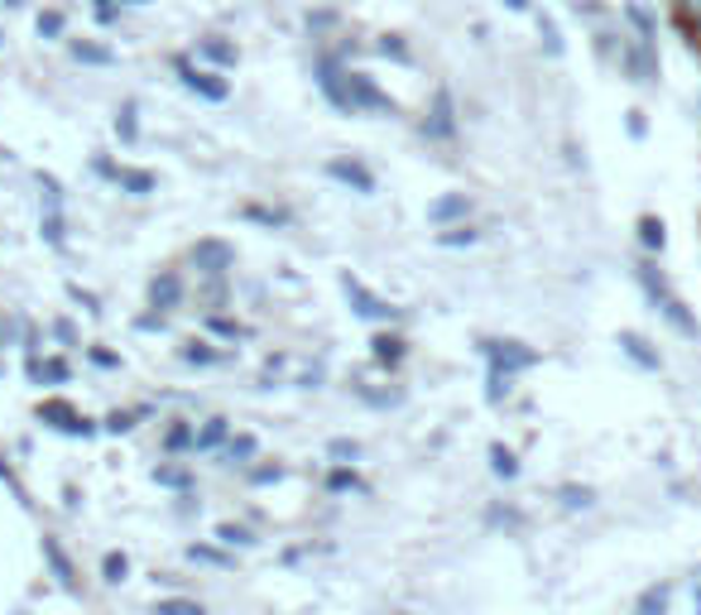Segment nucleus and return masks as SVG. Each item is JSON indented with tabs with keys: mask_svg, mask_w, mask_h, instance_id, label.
Returning <instances> with one entry per match:
<instances>
[{
	"mask_svg": "<svg viewBox=\"0 0 701 615\" xmlns=\"http://www.w3.org/2000/svg\"><path fill=\"white\" fill-rule=\"evenodd\" d=\"M639 284H644V289H649V298L658 304V312H664V318H668L672 327H678L682 337H697V332H701V327H697V318H692V312H687V304H682V298L668 289V279H664V274H658V265H639Z\"/></svg>",
	"mask_w": 701,
	"mask_h": 615,
	"instance_id": "1",
	"label": "nucleus"
},
{
	"mask_svg": "<svg viewBox=\"0 0 701 615\" xmlns=\"http://www.w3.org/2000/svg\"><path fill=\"white\" fill-rule=\"evenodd\" d=\"M337 111H394V97L375 87V77L365 73H341V107Z\"/></svg>",
	"mask_w": 701,
	"mask_h": 615,
	"instance_id": "2",
	"label": "nucleus"
},
{
	"mask_svg": "<svg viewBox=\"0 0 701 615\" xmlns=\"http://www.w3.org/2000/svg\"><path fill=\"white\" fill-rule=\"evenodd\" d=\"M341 289H347V298H351V308H355V318H365V322H394L399 318V308L394 304H385L380 294H370L355 274H341Z\"/></svg>",
	"mask_w": 701,
	"mask_h": 615,
	"instance_id": "3",
	"label": "nucleus"
},
{
	"mask_svg": "<svg viewBox=\"0 0 701 615\" xmlns=\"http://www.w3.org/2000/svg\"><path fill=\"white\" fill-rule=\"evenodd\" d=\"M39 424H48L53 433H68V438H91V424L73 409L68 399H44V404H39Z\"/></svg>",
	"mask_w": 701,
	"mask_h": 615,
	"instance_id": "4",
	"label": "nucleus"
},
{
	"mask_svg": "<svg viewBox=\"0 0 701 615\" xmlns=\"http://www.w3.org/2000/svg\"><path fill=\"white\" fill-rule=\"evenodd\" d=\"M620 63H625L629 83H654V77H658L654 39H625V44H620Z\"/></svg>",
	"mask_w": 701,
	"mask_h": 615,
	"instance_id": "5",
	"label": "nucleus"
},
{
	"mask_svg": "<svg viewBox=\"0 0 701 615\" xmlns=\"http://www.w3.org/2000/svg\"><path fill=\"white\" fill-rule=\"evenodd\" d=\"M485 361H491L495 375H514V371L538 365V351H528L524 342H485Z\"/></svg>",
	"mask_w": 701,
	"mask_h": 615,
	"instance_id": "6",
	"label": "nucleus"
},
{
	"mask_svg": "<svg viewBox=\"0 0 701 615\" xmlns=\"http://www.w3.org/2000/svg\"><path fill=\"white\" fill-rule=\"evenodd\" d=\"M174 73H178V83L197 91V97H207V101H227V83H221L217 73H207V68H197L193 58H174Z\"/></svg>",
	"mask_w": 701,
	"mask_h": 615,
	"instance_id": "7",
	"label": "nucleus"
},
{
	"mask_svg": "<svg viewBox=\"0 0 701 615\" xmlns=\"http://www.w3.org/2000/svg\"><path fill=\"white\" fill-rule=\"evenodd\" d=\"M193 265L202 270V274H211V279H221L231 265H236V251L227 241H197L193 245Z\"/></svg>",
	"mask_w": 701,
	"mask_h": 615,
	"instance_id": "8",
	"label": "nucleus"
},
{
	"mask_svg": "<svg viewBox=\"0 0 701 615\" xmlns=\"http://www.w3.org/2000/svg\"><path fill=\"white\" fill-rule=\"evenodd\" d=\"M327 174H332L337 183H347V188H355V193H375V174H370L365 164H355V160H332V164H327Z\"/></svg>",
	"mask_w": 701,
	"mask_h": 615,
	"instance_id": "9",
	"label": "nucleus"
},
{
	"mask_svg": "<svg viewBox=\"0 0 701 615\" xmlns=\"http://www.w3.org/2000/svg\"><path fill=\"white\" fill-rule=\"evenodd\" d=\"M178 298H183V279L174 270H158L150 279V308H178Z\"/></svg>",
	"mask_w": 701,
	"mask_h": 615,
	"instance_id": "10",
	"label": "nucleus"
},
{
	"mask_svg": "<svg viewBox=\"0 0 701 615\" xmlns=\"http://www.w3.org/2000/svg\"><path fill=\"white\" fill-rule=\"evenodd\" d=\"M471 212V198L467 193H447V198H438L428 207V221L432 227H447V221H457V217H467Z\"/></svg>",
	"mask_w": 701,
	"mask_h": 615,
	"instance_id": "11",
	"label": "nucleus"
},
{
	"mask_svg": "<svg viewBox=\"0 0 701 615\" xmlns=\"http://www.w3.org/2000/svg\"><path fill=\"white\" fill-rule=\"evenodd\" d=\"M44 558H48V568H53V578L68 586V592H77V568H73V558L63 553L58 539H44Z\"/></svg>",
	"mask_w": 701,
	"mask_h": 615,
	"instance_id": "12",
	"label": "nucleus"
},
{
	"mask_svg": "<svg viewBox=\"0 0 701 615\" xmlns=\"http://www.w3.org/2000/svg\"><path fill=\"white\" fill-rule=\"evenodd\" d=\"M432 140H452L457 135V121H452V97L447 91H438V101H432V121L423 125Z\"/></svg>",
	"mask_w": 701,
	"mask_h": 615,
	"instance_id": "13",
	"label": "nucleus"
},
{
	"mask_svg": "<svg viewBox=\"0 0 701 615\" xmlns=\"http://www.w3.org/2000/svg\"><path fill=\"white\" fill-rule=\"evenodd\" d=\"M620 351H625L634 365H644V371H658V365H664V356H658V351H649V342H644L639 332H620Z\"/></svg>",
	"mask_w": 701,
	"mask_h": 615,
	"instance_id": "14",
	"label": "nucleus"
},
{
	"mask_svg": "<svg viewBox=\"0 0 701 615\" xmlns=\"http://www.w3.org/2000/svg\"><path fill=\"white\" fill-rule=\"evenodd\" d=\"M404 347H408L404 337H390V332H380L375 342H370V356H375V365H399V361L408 356Z\"/></svg>",
	"mask_w": 701,
	"mask_h": 615,
	"instance_id": "15",
	"label": "nucleus"
},
{
	"mask_svg": "<svg viewBox=\"0 0 701 615\" xmlns=\"http://www.w3.org/2000/svg\"><path fill=\"white\" fill-rule=\"evenodd\" d=\"M116 183H121L130 198H150L154 193V174H144V168H116Z\"/></svg>",
	"mask_w": 701,
	"mask_h": 615,
	"instance_id": "16",
	"label": "nucleus"
},
{
	"mask_svg": "<svg viewBox=\"0 0 701 615\" xmlns=\"http://www.w3.org/2000/svg\"><path fill=\"white\" fill-rule=\"evenodd\" d=\"M227 433H231V418H207L202 433H197V442H193V452H211Z\"/></svg>",
	"mask_w": 701,
	"mask_h": 615,
	"instance_id": "17",
	"label": "nucleus"
},
{
	"mask_svg": "<svg viewBox=\"0 0 701 615\" xmlns=\"http://www.w3.org/2000/svg\"><path fill=\"white\" fill-rule=\"evenodd\" d=\"M639 241H644V251H664V245H668V227L658 217H639Z\"/></svg>",
	"mask_w": 701,
	"mask_h": 615,
	"instance_id": "18",
	"label": "nucleus"
},
{
	"mask_svg": "<svg viewBox=\"0 0 701 615\" xmlns=\"http://www.w3.org/2000/svg\"><path fill=\"white\" fill-rule=\"evenodd\" d=\"M154 615H207L202 601H188V596H164L154 601Z\"/></svg>",
	"mask_w": 701,
	"mask_h": 615,
	"instance_id": "19",
	"label": "nucleus"
},
{
	"mask_svg": "<svg viewBox=\"0 0 701 615\" xmlns=\"http://www.w3.org/2000/svg\"><path fill=\"white\" fill-rule=\"evenodd\" d=\"M634 615H668V586L664 582L649 586V592L639 596V606H634Z\"/></svg>",
	"mask_w": 701,
	"mask_h": 615,
	"instance_id": "20",
	"label": "nucleus"
},
{
	"mask_svg": "<svg viewBox=\"0 0 701 615\" xmlns=\"http://www.w3.org/2000/svg\"><path fill=\"white\" fill-rule=\"evenodd\" d=\"M491 466H495V476H505V481L519 476V457H514L505 442H495V448H491Z\"/></svg>",
	"mask_w": 701,
	"mask_h": 615,
	"instance_id": "21",
	"label": "nucleus"
},
{
	"mask_svg": "<svg viewBox=\"0 0 701 615\" xmlns=\"http://www.w3.org/2000/svg\"><path fill=\"white\" fill-rule=\"evenodd\" d=\"M101 578L111 582V586H121V582L130 578V558H125V553H106V558H101Z\"/></svg>",
	"mask_w": 701,
	"mask_h": 615,
	"instance_id": "22",
	"label": "nucleus"
},
{
	"mask_svg": "<svg viewBox=\"0 0 701 615\" xmlns=\"http://www.w3.org/2000/svg\"><path fill=\"white\" fill-rule=\"evenodd\" d=\"M73 58H77V63H97V68H106V63H116L111 48H101V44H83V39L73 44Z\"/></svg>",
	"mask_w": 701,
	"mask_h": 615,
	"instance_id": "23",
	"label": "nucleus"
},
{
	"mask_svg": "<svg viewBox=\"0 0 701 615\" xmlns=\"http://www.w3.org/2000/svg\"><path fill=\"white\" fill-rule=\"evenodd\" d=\"M116 135H121L125 145H130V140L140 135V121H135V101H125V107L116 111Z\"/></svg>",
	"mask_w": 701,
	"mask_h": 615,
	"instance_id": "24",
	"label": "nucleus"
},
{
	"mask_svg": "<svg viewBox=\"0 0 701 615\" xmlns=\"http://www.w3.org/2000/svg\"><path fill=\"white\" fill-rule=\"evenodd\" d=\"M255 452H260L255 433H241V438H231V448H227V457H231L236 466H245V462H250V457H255Z\"/></svg>",
	"mask_w": 701,
	"mask_h": 615,
	"instance_id": "25",
	"label": "nucleus"
},
{
	"mask_svg": "<svg viewBox=\"0 0 701 615\" xmlns=\"http://www.w3.org/2000/svg\"><path fill=\"white\" fill-rule=\"evenodd\" d=\"M197 442V428H188V424H178V428H168V438H164V448L168 452H188Z\"/></svg>",
	"mask_w": 701,
	"mask_h": 615,
	"instance_id": "26",
	"label": "nucleus"
},
{
	"mask_svg": "<svg viewBox=\"0 0 701 615\" xmlns=\"http://www.w3.org/2000/svg\"><path fill=\"white\" fill-rule=\"evenodd\" d=\"M183 361H188V365H217L221 351H211L207 342H188V347H183Z\"/></svg>",
	"mask_w": 701,
	"mask_h": 615,
	"instance_id": "27",
	"label": "nucleus"
},
{
	"mask_svg": "<svg viewBox=\"0 0 701 615\" xmlns=\"http://www.w3.org/2000/svg\"><path fill=\"white\" fill-rule=\"evenodd\" d=\"M217 539L227 543V548H250L255 539H250V529L245 525H217Z\"/></svg>",
	"mask_w": 701,
	"mask_h": 615,
	"instance_id": "28",
	"label": "nucleus"
},
{
	"mask_svg": "<svg viewBox=\"0 0 701 615\" xmlns=\"http://www.w3.org/2000/svg\"><path fill=\"white\" fill-rule=\"evenodd\" d=\"M154 481H158V486H174V491H188L193 486L188 471H174V466H154Z\"/></svg>",
	"mask_w": 701,
	"mask_h": 615,
	"instance_id": "29",
	"label": "nucleus"
},
{
	"mask_svg": "<svg viewBox=\"0 0 701 615\" xmlns=\"http://www.w3.org/2000/svg\"><path fill=\"white\" fill-rule=\"evenodd\" d=\"M625 15H629V24L639 30V39H654V15L644 6H625Z\"/></svg>",
	"mask_w": 701,
	"mask_h": 615,
	"instance_id": "30",
	"label": "nucleus"
},
{
	"mask_svg": "<svg viewBox=\"0 0 701 615\" xmlns=\"http://www.w3.org/2000/svg\"><path fill=\"white\" fill-rule=\"evenodd\" d=\"M202 58H211V63H236V48L221 44V39H207V44H202Z\"/></svg>",
	"mask_w": 701,
	"mask_h": 615,
	"instance_id": "31",
	"label": "nucleus"
},
{
	"mask_svg": "<svg viewBox=\"0 0 701 615\" xmlns=\"http://www.w3.org/2000/svg\"><path fill=\"white\" fill-rule=\"evenodd\" d=\"M475 241V231L471 227H452V231H442L438 235V245H447V251H457V245H471Z\"/></svg>",
	"mask_w": 701,
	"mask_h": 615,
	"instance_id": "32",
	"label": "nucleus"
},
{
	"mask_svg": "<svg viewBox=\"0 0 701 615\" xmlns=\"http://www.w3.org/2000/svg\"><path fill=\"white\" fill-rule=\"evenodd\" d=\"M39 34H44V39H58V34H63V10H44V15H39Z\"/></svg>",
	"mask_w": 701,
	"mask_h": 615,
	"instance_id": "33",
	"label": "nucleus"
},
{
	"mask_svg": "<svg viewBox=\"0 0 701 615\" xmlns=\"http://www.w3.org/2000/svg\"><path fill=\"white\" fill-rule=\"evenodd\" d=\"M361 481H355V471H347V466H337L332 476H327V491H355Z\"/></svg>",
	"mask_w": 701,
	"mask_h": 615,
	"instance_id": "34",
	"label": "nucleus"
},
{
	"mask_svg": "<svg viewBox=\"0 0 701 615\" xmlns=\"http://www.w3.org/2000/svg\"><path fill=\"white\" fill-rule=\"evenodd\" d=\"M678 20L687 24V30H692V24L701 30V0H678Z\"/></svg>",
	"mask_w": 701,
	"mask_h": 615,
	"instance_id": "35",
	"label": "nucleus"
},
{
	"mask_svg": "<svg viewBox=\"0 0 701 615\" xmlns=\"http://www.w3.org/2000/svg\"><path fill=\"white\" fill-rule=\"evenodd\" d=\"M135 428V414H111L106 418V433H130Z\"/></svg>",
	"mask_w": 701,
	"mask_h": 615,
	"instance_id": "36",
	"label": "nucleus"
},
{
	"mask_svg": "<svg viewBox=\"0 0 701 615\" xmlns=\"http://www.w3.org/2000/svg\"><path fill=\"white\" fill-rule=\"evenodd\" d=\"M280 476H284V466H260L250 481H255V486H270V481H280Z\"/></svg>",
	"mask_w": 701,
	"mask_h": 615,
	"instance_id": "37",
	"label": "nucleus"
},
{
	"mask_svg": "<svg viewBox=\"0 0 701 615\" xmlns=\"http://www.w3.org/2000/svg\"><path fill=\"white\" fill-rule=\"evenodd\" d=\"M544 39H548V54H562V39L552 30V20H544Z\"/></svg>",
	"mask_w": 701,
	"mask_h": 615,
	"instance_id": "38",
	"label": "nucleus"
},
{
	"mask_svg": "<svg viewBox=\"0 0 701 615\" xmlns=\"http://www.w3.org/2000/svg\"><path fill=\"white\" fill-rule=\"evenodd\" d=\"M355 452H361V448H355V442H347V438L332 442V457H355Z\"/></svg>",
	"mask_w": 701,
	"mask_h": 615,
	"instance_id": "39",
	"label": "nucleus"
},
{
	"mask_svg": "<svg viewBox=\"0 0 701 615\" xmlns=\"http://www.w3.org/2000/svg\"><path fill=\"white\" fill-rule=\"evenodd\" d=\"M116 6V0H101V15H106V10H111ZM130 6H144V0H130Z\"/></svg>",
	"mask_w": 701,
	"mask_h": 615,
	"instance_id": "40",
	"label": "nucleus"
},
{
	"mask_svg": "<svg viewBox=\"0 0 701 615\" xmlns=\"http://www.w3.org/2000/svg\"><path fill=\"white\" fill-rule=\"evenodd\" d=\"M505 6H510V10H528V0H505Z\"/></svg>",
	"mask_w": 701,
	"mask_h": 615,
	"instance_id": "41",
	"label": "nucleus"
},
{
	"mask_svg": "<svg viewBox=\"0 0 701 615\" xmlns=\"http://www.w3.org/2000/svg\"><path fill=\"white\" fill-rule=\"evenodd\" d=\"M697 615H701V586H697Z\"/></svg>",
	"mask_w": 701,
	"mask_h": 615,
	"instance_id": "42",
	"label": "nucleus"
},
{
	"mask_svg": "<svg viewBox=\"0 0 701 615\" xmlns=\"http://www.w3.org/2000/svg\"><path fill=\"white\" fill-rule=\"evenodd\" d=\"M6 6H20V0H6Z\"/></svg>",
	"mask_w": 701,
	"mask_h": 615,
	"instance_id": "43",
	"label": "nucleus"
}]
</instances>
